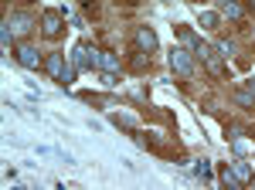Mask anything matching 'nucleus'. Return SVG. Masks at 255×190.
<instances>
[{
  "mask_svg": "<svg viewBox=\"0 0 255 190\" xmlns=\"http://www.w3.org/2000/svg\"><path fill=\"white\" fill-rule=\"evenodd\" d=\"M44 72H48L51 78H58L61 85H72L75 75H79V72H75V65H72L65 55H48V58H44Z\"/></svg>",
  "mask_w": 255,
  "mask_h": 190,
  "instance_id": "1",
  "label": "nucleus"
},
{
  "mask_svg": "<svg viewBox=\"0 0 255 190\" xmlns=\"http://www.w3.org/2000/svg\"><path fill=\"white\" fill-rule=\"evenodd\" d=\"M194 58H201V61L208 65V72H211L215 78H221V75H225V65H221V55H218V51L211 48V44L197 41V44H194Z\"/></svg>",
  "mask_w": 255,
  "mask_h": 190,
  "instance_id": "2",
  "label": "nucleus"
},
{
  "mask_svg": "<svg viewBox=\"0 0 255 190\" xmlns=\"http://www.w3.org/2000/svg\"><path fill=\"white\" fill-rule=\"evenodd\" d=\"M72 65H75V72L99 68V51H96V48H89V41H79L75 51H72Z\"/></svg>",
  "mask_w": 255,
  "mask_h": 190,
  "instance_id": "3",
  "label": "nucleus"
},
{
  "mask_svg": "<svg viewBox=\"0 0 255 190\" xmlns=\"http://www.w3.org/2000/svg\"><path fill=\"white\" fill-rule=\"evenodd\" d=\"M170 72L180 75V78H191L194 75V55L184 51V48H174V51H170Z\"/></svg>",
  "mask_w": 255,
  "mask_h": 190,
  "instance_id": "4",
  "label": "nucleus"
},
{
  "mask_svg": "<svg viewBox=\"0 0 255 190\" xmlns=\"http://www.w3.org/2000/svg\"><path fill=\"white\" fill-rule=\"evenodd\" d=\"M41 31H44V38H61V31H65V14H61V10H44V14H41Z\"/></svg>",
  "mask_w": 255,
  "mask_h": 190,
  "instance_id": "5",
  "label": "nucleus"
},
{
  "mask_svg": "<svg viewBox=\"0 0 255 190\" xmlns=\"http://www.w3.org/2000/svg\"><path fill=\"white\" fill-rule=\"evenodd\" d=\"M3 27H7L10 34L24 38V34H31V27H34V17H31V14H24V10H14L10 17L3 20Z\"/></svg>",
  "mask_w": 255,
  "mask_h": 190,
  "instance_id": "6",
  "label": "nucleus"
},
{
  "mask_svg": "<svg viewBox=\"0 0 255 190\" xmlns=\"http://www.w3.org/2000/svg\"><path fill=\"white\" fill-rule=\"evenodd\" d=\"M14 58H17L24 68H38V65H44V58H41V51L31 44V41H20L17 51H14Z\"/></svg>",
  "mask_w": 255,
  "mask_h": 190,
  "instance_id": "7",
  "label": "nucleus"
},
{
  "mask_svg": "<svg viewBox=\"0 0 255 190\" xmlns=\"http://www.w3.org/2000/svg\"><path fill=\"white\" fill-rule=\"evenodd\" d=\"M133 41H136V51H143V55H150V51L157 48V34H153L150 27H136Z\"/></svg>",
  "mask_w": 255,
  "mask_h": 190,
  "instance_id": "8",
  "label": "nucleus"
},
{
  "mask_svg": "<svg viewBox=\"0 0 255 190\" xmlns=\"http://www.w3.org/2000/svg\"><path fill=\"white\" fill-rule=\"evenodd\" d=\"M119 68H123V61H119L113 51H99V72H102V75H116Z\"/></svg>",
  "mask_w": 255,
  "mask_h": 190,
  "instance_id": "9",
  "label": "nucleus"
},
{
  "mask_svg": "<svg viewBox=\"0 0 255 190\" xmlns=\"http://www.w3.org/2000/svg\"><path fill=\"white\" fill-rule=\"evenodd\" d=\"M228 167H232V173H235V180L242 184V187H245V184H252V180H255L252 167H249L245 160H235V163H228Z\"/></svg>",
  "mask_w": 255,
  "mask_h": 190,
  "instance_id": "10",
  "label": "nucleus"
},
{
  "mask_svg": "<svg viewBox=\"0 0 255 190\" xmlns=\"http://www.w3.org/2000/svg\"><path fill=\"white\" fill-rule=\"evenodd\" d=\"M235 102L242 105V109H252L255 105V82L245 85V89H235Z\"/></svg>",
  "mask_w": 255,
  "mask_h": 190,
  "instance_id": "11",
  "label": "nucleus"
},
{
  "mask_svg": "<svg viewBox=\"0 0 255 190\" xmlns=\"http://www.w3.org/2000/svg\"><path fill=\"white\" fill-rule=\"evenodd\" d=\"M218 177H221V184H225V190H242V184L235 180V173H232V167H221V170H218Z\"/></svg>",
  "mask_w": 255,
  "mask_h": 190,
  "instance_id": "12",
  "label": "nucleus"
},
{
  "mask_svg": "<svg viewBox=\"0 0 255 190\" xmlns=\"http://www.w3.org/2000/svg\"><path fill=\"white\" fill-rule=\"evenodd\" d=\"M221 14H225V17H232V20H242V17H245V7L228 0V3H221Z\"/></svg>",
  "mask_w": 255,
  "mask_h": 190,
  "instance_id": "13",
  "label": "nucleus"
},
{
  "mask_svg": "<svg viewBox=\"0 0 255 190\" xmlns=\"http://www.w3.org/2000/svg\"><path fill=\"white\" fill-rule=\"evenodd\" d=\"M129 68H133L136 75H143V72H150V58L143 55V51H136V55H133V61H129Z\"/></svg>",
  "mask_w": 255,
  "mask_h": 190,
  "instance_id": "14",
  "label": "nucleus"
},
{
  "mask_svg": "<svg viewBox=\"0 0 255 190\" xmlns=\"http://www.w3.org/2000/svg\"><path fill=\"white\" fill-rule=\"evenodd\" d=\"M218 20H221V14L218 10H201V27H208V31H215Z\"/></svg>",
  "mask_w": 255,
  "mask_h": 190,
  "instance_id": "15",
  "label": "nucleus"
},
{
  "mask_svg": "<svg viewBox=\"0 0 255 190\" xmlns=\"http://www.w3.org/2000/svg\"><path fill=\"white\" fill-rule=\"evenodd\" d=\"M174 31H177V38H184V41H187V44H191V48H194V44H197L194 31H191V27H187V24H177Z\"/></svg>",
  "mask_w": 255,
  "mask_h": 190,
  "instance_id": "16",
  "label": "nucleus"
},
{
  "mask_svg": "<svg viewBox=\"0 0 255 190\" xmlns=\"http://www.w3.org/2000/svg\"><path fill=\"white\" fill-rule=\"evenodd\" d=\"M218 55H238V44H235V41H228V38H221V41H218Z\"/></svg>",
  "mask_w": 255,
  "mask_h": 190,
  "instance_id": "17",
  "label": "nucleus"
},
{
  "mask_svg": "<svg viewBox=\"0 0 255 190\" xmlns=\"http://www.w3.org/2000/svg\"><path fill=\"white\" fill-rule=\"evenodd\" d=\"M194 173L201 177V180H211V163H208V160H197V163H194Z\"/></svg>",
  "mask_w": 255,
  "mask_h": 190,
  "instance_id": "18",
  "label": "nucleus"
},
{
  "mask_svg": "<svg viewBox=\"0 0 255 190\" xmlns=\"http://www.w3.org/2000/svg\"><path fill=\"white\" fill-rule=\"evenodd\" d=\"M113 122L123 126V129H133V126H136V122H133V115H119V112H113Z\"/></svg>",
  "mask_w": 255,
  "mask_h": 190,
  "instance_id": "19",
  "label": "nucleus"
},
{
  "mask_svg": "<svg viewBox=\"0 0 255 190\" xmlns=\"http://www.w3.org/2000/svg\"><path fill=\"white\" fill-rule=\"evenodd\" d=\"M232 146H235V156H245V153H249V143H245L242 136H238V139L232 143Z\"/></svg>",
  "mask_w": 255,
  "mask_h": 190,
  "instance_id": "20",
  "label": "nucleus"
},
{
  "mask_svg": "<svg viewBox=\"0 0 255 190\" xmlns=\"http://www.w3.org/2000/svg\"><path fill=\"white\" fill-rule=\"evenodd\" d=\"M245 10H252V14H255V0H249V3H245Z\"/></svg>",
  "mask_w": 255,
  "mask_h": 190,
  "instance_id": "21",
  "label": "nucleus"
}]
</instances>
